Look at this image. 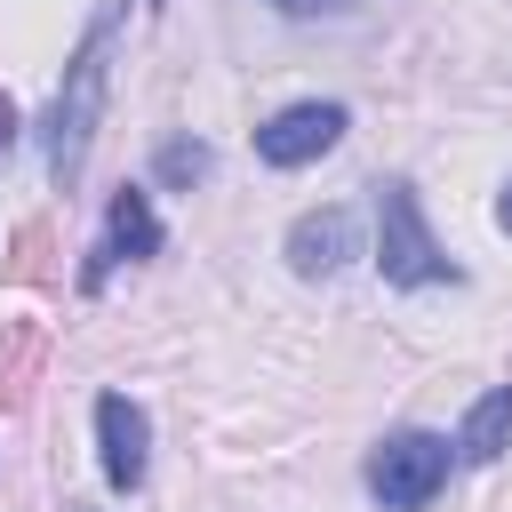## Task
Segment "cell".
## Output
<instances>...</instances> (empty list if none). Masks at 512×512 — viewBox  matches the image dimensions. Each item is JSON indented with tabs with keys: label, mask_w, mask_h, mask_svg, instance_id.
Listing matches in <instances>:
<instances>
[{
	"label": "cell",
	"mask_w": 512,
	"mask_h": 512,
	"mask_svg": "<svg viewBox=\"0 0 512 512\" xmlns=\"http://www.w3.org/2000/svg\"><path fill=\"white\" fill-rule=\"evenodd\" d=\"M112 32H120V8H104V16L88 24L80 56L64 64V88H56V112H48V176H56V192H72V184H80V168H88V144H96V128H104Z\"/></svg>",
	"instance_id": "cell-1"
},
{
	"label": "cell",
	"mask_w": 512,
	"mask_h": 512,
	"mask_svg": "<svg viewBox=\"0 0 512 512\" xmlns=\"http://www.w3.org/2000/svg\"><path fill=\"white\" fill-rule=\"evenodd\" d=\"M376 264H384V280H392V288L456 280V264H448V248L424 232V208H416V192H408V184H384V192H376Z\"/></svg>",
	"instance_id": "cell-2"
},
{
	"label": "cell",
	"mask_w": 512,
	"mask_h": 512,
	"mask_svg": "<svg viewBox=\"0 0 512 512\" xmlns=\"http://www.w3.org/2000/svg\"><path fill=\"white\" fill-rule=\"evenodd\" d=\"M440 488H448V440L440 432H392L368 456V496L384 512H424Z\"/></svg>",
	"instance_id": "cell-3"
},
{
	"label": "cell",
	"mask_w": 512,
	"mask_h": 512,
	"mask_svg": "<svg viewBox=\"0 0 512 512\" xmlns=\"http://www.w3.org/2000/svg\"><path fill=\"white\" fill-rule=\"evenodd\" d=\"M336 136H344V104H288V112H272L264 128H256V152L272 160V168H304V160H320V152H336Z\"/></svg>",
	"instance_id": "cell-4"
},
{
	"label": "cell",
	"mask_w": 512,
	"mask_h": 512,
	"mask_svg": "<svg viewBox=\"0 0 512 512\" xmlns=\"http://www.w3.org/2000/svg\"><path fill=\"white\" fill-rule=\"evenodd\" d=\"M352 256H360V224H352V208H312V216L288 224V264H296L304 280H328V272H344Z\"/></svg>",
	"instance_id": "cell-5"
},
{
	"label": "cell",
	"mask_w": 512,
	"mask_h": 512,
	"mask_svg": "<svg viewBox=\"0 0 512 512\" xmlns=\"http://www.w3.org/2000/svg\"><path fill=\"white\" fill-rule=\"evenodd\" d=\"M96 440H104V480L112 488H136L144 480V448H152V424L128 392H104L96 400Z\"/></svg>",
	"instance_id": "cell-6"
},
{
	"label": "cell",
	"mask_w": 512,
	"mask_h": 512,
	"mask_svg": "<svg viewBox=\"0 0 512 512\" xmlns=\"http://www.w3.org/2000/svg\"><path fill=\"white\" fill-rule=\"evenodd\" d=\"M120 256H160V216H152V200L144 192H112V208H104V248H96V264H88V288L104 280V264H120Z\"/></svg>",
	"instance_id": "cell-7"
},
{
	"label": "cell",
	"mask_w": 512,
	"mask_h": 512,
	"mask_svg": "<svg viewBox=\"0 0 512 512\" xmlns=\"http://www.w3.org/2000/svg\"><path fill=\"white\" fill-rule=\"evenodd\" d=\"M504 448H512V384L480 392L472 416H464V432H456V456H472V464H496Z\"/></svg>",
	"instance_id": "cell-8"
},
{
	"label": "cell",
	"mask_w": 512,
	"mask_h": 512,
	"mask_svg": "<svg viewBox=\"0 0 512 512\" xmlns=\"http://www.w3.org/2000/svg\"><path fill=\"white\" fill-rule=\"evenodd\" d=\"M32 360H40V328H8V336H0V400H8V408L24 400Z\"/></svg>",
	"instance_id": "cell-9"
},
{
	"label": "cell",
	"mask_w": 512,
	"mask_h": 512,
	"mask_svg": "<svg viewBox=\"0 0 512 512\" xmlns=\"http://www.w3.org/2000/svg\"><path fill=\"white\" fill-rule=\"evenodd\" d=\"M160 176H168V184H200V176H208V144H184V136L160 144Z\"/></svg>",
	"instance_id": "cell-10"
},
{
	"label": "cell",
	"mask_w": 512,
	"mask_h": 512,
	"mask_svg": "<svg viewBox=\"0 0 512 512\" xmlns=\"http://www.w3.org/2000/svg\"><path fill=\"white\" fill-rule=\"evenodd\" d=\"M8 272H16V280H48V272H56V264H48V224H24V232H16V264H8Z\"/></svg>",
	"instance_id": "cell-11"
},
{
	"label": "cell",
	"mask_w": 512,
	"mask_h": 512,
	"mask_svg": "<svg viewBox=\"0 0 512 512\" xmlns=\"http://www.w3.org/2000/svg\"><path fill=\"white\" fill-rule=\"evenodd\" d=\"M272 8H288V16H336V8H352V0H272Z\"/></svg>",
	"instance_id": "cell-12"
},
{
	"label": "cell",
	"mask_w": 512,
	"mask_h": 512,
	"mask_svg": "<svg viewBox=\"0 0 512 512\" xmlns=\"http://www.w3.org/2000/svg\"><path fill=\"white\" fill-rule=\"evenodd\" d=\"M8 152H16V104L0 96V160H8Z\"/></svg>",
	"instance_id": "cell-13"
},
{
	"label": "cell",
	"mask_w": 512,
	"mask_h": 512,
	"mask_svg": "<svg viewBox=\"0 0 512 512\" xmlns=\"http://www.w3.org/2000/svg\"><path fill=\"white\" fill-rule=\"evenodd\" d=\"M496 224H504V232H512V184H504V200H496Z\"/></svg>",
	"instance_id": "cell-14"
},
{
	"label": "cell",
	"mask_w": 512,
	"mask_h": 512,
	"mask_svg": "<svg viewBox=\"0 0 512 512\" xmlns=\"http://www.w3.org/2000/svg\"><path fill=\"white\" fill-rule=\"evenodd\" d=\"M72 512H88V504H72Z\"/></svg>",
	"instance_id": "cell-15"
},
{
	"label": "cell",
	"mask_w": 512,
	"mask_h": 512,
	"mask_svg": "<svg viewBox=\"0 0 512 512\" xmlns=\"http://www.w3.org/2000/svg\"><path fill=\"white\" fill-rule=\"evenodd\" d=\"M152 8H160V0H152Z\"/></svg>",
	"instance_id": "cell-16"
}]
</instances>
